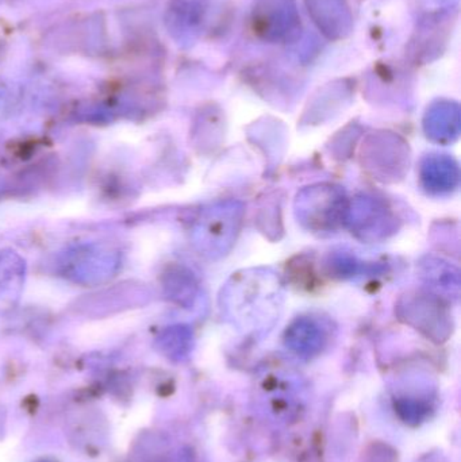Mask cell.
<instances>
[{
    "instance_id": "3",
    "label": "cell",
    "mask_w": 461,
    "mask_h": 462,
    "mask_svg": "<svg viewBox=\"0 0 461 462\" xmlns=\"http://www.w3.org/2000/svg\"><path fill=\"white\" fill-rule=\"evenodd\" d=\"M346 195L332 186H317L300 192L295 203V213L303 226L314 231H332L346 224Z\"/></svg>"
},
{
    "instance_id": "5",
    "label": "cell",
    "mask_w": 461,
    "mask_h": 462,
    "mask_svg": "<svg viewBox=\"0 0 461 462\" xmlns=\"http://www.w3.org/2000/svg\"><path fill=\"white\" fill-rule=\"evenodd\" d=\"M421 183L432 195H444L456 189L459 184V167L447 154H429L422 160Z\"/></svg>"
},
{
    "instance_id": "1",
    "label": "cell",
    "mask_w": 461,
    "mask_h": 462,
    "mask_svg": "<svg viewBox=\"0 0 461 462\" xmlns=\"http://www.w3.org/2000/svg\"><path fill=\"white\" fill-rule=\"evenodd\" d=\"M221 299L222 310L233 323L257 328L279 319L283 295L275 274L252 271L233 277Z\"/></svg>"
},
{
    "instance_id": "2",
    "label": "cell",
    "mask_w": 461,
    "mask_h": 462,
    "mask_svg": "<svg viewBox=\"0 0 461 462\" xmlns=\"http://www.w3.org/2000/svg\"><path fill=\"white\" fill-rule=\"evenodd\" d=\"M244 218L243 203L237 200L208 206L198 219L195 244L210 260L225 257L235 244Z\"/></svg>"
},
{
    "instance_id": "4",
    "label": "cell",
    "mask_w": 461,
    "mask_h": 462,
    "mask_svg": "<svg viewBox=\"0 0 461 462\" xmlns=\"http://www.w3.org/2000/svg\"><path fill=\"white\" fill-rule=\"evenodd\" d=\"M346 224L355 233L362 234L363 238L376 239L386 236L392 230V217L386 206L373 198H362L352 206H348Z\"/></svg>"
},
{
    "instance_id": "6",
    "label": "cell",
    "mask_w": 461,
    "mask_h": 462,
    "mask_svg": "<svg viewBox=\"0 0 461 462\" xmlns=\"http://www.w3.org/2000/svg\"><path fill=\"white\" fill-rule=\"evenodd\" d=\"M321 323L316 318H298L287 330V342L297 349H306L308 352L319 346L325 339Z\"/></svg>"
}]
</instances>
